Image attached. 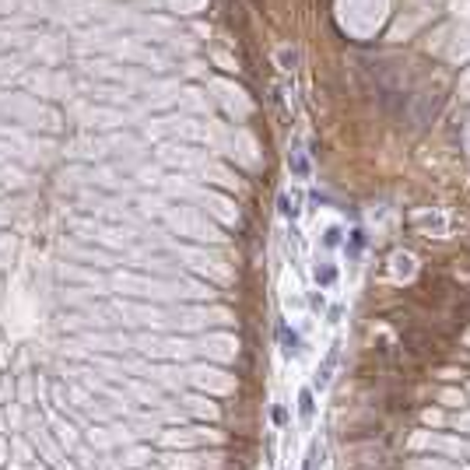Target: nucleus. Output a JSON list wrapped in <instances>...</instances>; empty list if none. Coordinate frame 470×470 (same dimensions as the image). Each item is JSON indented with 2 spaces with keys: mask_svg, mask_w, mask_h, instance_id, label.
Returning a JSON list of instances; mask_svg holds the SVG:
<instances>
[{
  "mask_svg": "<svg viewBox=\"0 0 470 470\" xmlns=\"http://www.w3.org/2000/svg\"><path fill=\"white\" fill-rule=\"evenodd\" d=\"M277 340H281L284 354H295V351H298V333H292L284 323H277Z\"/></svg>",
  "mask_w": 470,
  "mask_h": 470,
  "instance_id": "nucleus-1",
  "label": "nucleus"
},
{
  "mask_svg": "<svg viewBox=\"0 0 470 470\" xmlns=\"http://www.w3.org/2000/svg\"><path fill=\"white\" fill-rule=\"evenodd\" d=\"M316 460H319V446H309V453H305V470H316Z\"/></svg>",
  "mask_w": 470,
  "mask_h": 470,
  "instance_id": "nucleus-5",
  "label": "nucleus"
},
{
  "mask_svg": "<svg viewBox=\"0 0 470 470\" xmlns=\"http://www.w3.org/2000/svg\"><path fill=\"white\" fill-rule=\"evenodd\" d=\"M288 421V411L284 407H274V425H284Z\"/></svg>",
  "mask_w": 470,
  "mask_h": 470,
  "instance_id": "nucleus-8",
  "label": "nucleus"
},
{
  "mask_svg": "<svg viewBox=\"0 0 470 470\" xmlns=\"http://www.w3.org/2000/svg\"><path fill=\"white\" fill-rule=\"evenodd\" d=\"M337 242H340V228H330L327 232V246H337Z\"/></svg>",
  "mask_w": 470,
  "mask_h": 470,
  "instance_id": "nucleus-7",
  "label": "nucleus"
},
{
  "mask_svg": "<svg viewBox=\"0 0 470 470\" xmlns=\"http://www.w3.org/2000/svg\"><path fill=\"white\" fill-rule=\"evenodd\" d=\"M333 277H337V274H333L330 267H323V270H316V281H323V284H333Z\"/></svg>",
  "mask_w": 470,
  "mask_h": 470,
  "instance_id": "nucleus-6",
  "label": "nucleus"
},
{
  "mask_svg": "<svg viewBox=\"0 0 470 470\" xmlns=\"http://www.w3.org/2000/svg\"><path fill=\"white\" fill-rule=\"evenodd\" d=\"M313 411H316V404H313V390H302V393H298V414H302V421H305V425L313 421Z\"/></svg>",
  "mask_w": 470,
  "mask_h": 470,
  "instance_id": "nucleus-2",
  "label": "nucleus"
},
{
  "mask_svg": "<svg viewBox=\"0 0 470 470\" xmlns=\"http://www.w3.org/2000/svg\"><path fill=\"white\" fill-rule=\"evenodd\" d=\"M333 365H337V348H330V354H327V361H323V369L316 372V383L323 386L327 379H330V372H333Z\"/></svg>",
  "mask_w": 470,
  "mask_h": 470,
  "instance_id": "nucleus-3",
  "label": "nucleus"
},
{
  "mask_svg": "<svg viewBox=\"0 0 470 470\" xmlns=\"http://www.w3.org/2000/svg\"><path fill=\"white\" fill-rule=\"evenodd\" d=\"M281 214H298V207H295V196H288V193H281Z\"/></svg>",
  "mask_w": 470,
  "mask_h": 470,
  "instance_id": "nucleus-4",
  "label": "nucleus"
}]
</instances>
